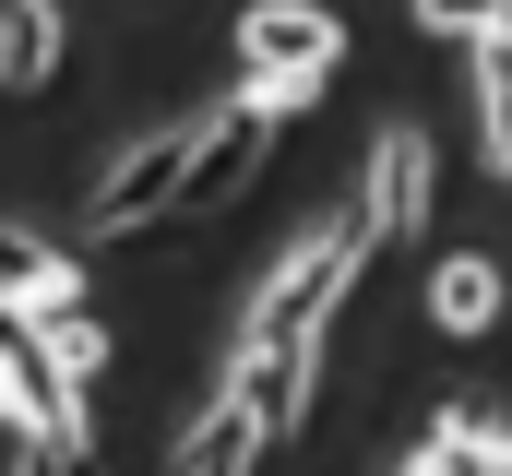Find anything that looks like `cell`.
Here are the masks:
<instances>
[{"mask_svg": "<svg viewBox=\"0 0 512 476\" xmlns=\"http://www.w3.org/2000/svg\"><path fill=\"white\" fill-rule=\"evenodd\" d=\"M203 131H215V108H179V119H155L143 143H120L96 167V191H84V238H131V227H155V215H179V191L203 167Z\"/></svg>", "mask_w": 512, "mask_h": 476, "instance_id": "obj_2", "label": "cell"}, {"mask_svg": "<svg viewBox=\"0 0 512 476\" xmlns=\"http://www.w3.org/2000/svg\"><path fill=\"white\" fill-rule=\"evenodd\" d=\"M60 72V0H0V84H48Z\"/></svg>", "mask_w": 512, "mask_h": 476, "instance_id": "obj_8", "label": "cell"}, {"mask_svg": "<svg viewBox=\"0 0 512 476\" xmlns=\"http://www.w3.org/2000/svg\"><path fill=\"white\" fill-rule=\"evenodd\" d=\"M227 381L251 393L262 417H274V441L310 417V381H322V346H262V357H227Z\"/></svg>", "mask_w": 512, "mask_h": 476, "instance_id": "obj_6", "label": "cell"}, {"mask_svg": "<svg viewBox=\"0 0 512 476\" xmlns=\"http://www.w3.org/2000/svg\"><path fill=\"white\" fill-rule=\"evenodd\" d=\"M0 346H36V310L24 298H0Z\"/></svg>", "mask_w": 512, "mask_h": 476, "instance_id": "obj_13", "label": "cell"}, {"mask_svg": "<svg viewBox=\"0 0 512 476\" xmlns=\"http://www.w3.org/2000/svg\"><path fill=\"white\" fill-rule=\"evenodd\" d=\"M501 310H512L501 262H477V250H453V262L429 274V322H441V334H465V346H477V334H489Z\"/></svg>", "mask_w": 512, "mask_h": 476, "instance_id": "obj_7", "label": "cell"}, {"mask_svg": "<svg viewBox=\"0 0 512 476\" xmlns=\"http://www.w3.org/2000/svg\"><path fill=\"white\" fill-rule=\"evenodd\" d=\"M429 179H441V167H429V131H405V119H393L382 143H370V179H358V203L382 215V238L429 227Z\"/></svg>", "mask_w": 512, "mask_h": 476, "instance_id": "obj_3", "label": "cell"}, {"mask_svg": "<svg viewBox=\"0 0 512 476\" xmlns=\"http://www.w3.org/2000/svg\"><path fill=\"white\" fill-rule=\"evenodd\" d=\"M393 476H429V465H393Z\"/></svg>", "mask_w": 512, "mask_h": 476, "instance_id": "obj_14", "label": "cell"}, {"mask_svg": "<svg viewBox=\"0 0 512 476\" xmlns=\"http://www.w3.org/2000/svg\"><path fill=\"white\" fill-rule=\"evenodd\" d=\"M417 24L453 36V48H477V36H501V24H512V0H417Z\"/></svg>", "mask_w": 512, "mask_h": 476, "instance_id": "obj_12", "label": "cell"}, {"mask_svg": "<svg viewBox=\"0 0 512 476\" xmlns=\"http://www.w3.org/2000/svg\"><path fill=\"white\" fill-rule=\"evenodd\" d=\"M36 346H48V369H60V381H96V369H108V334H96L84 310H60V322H36Z\"/></svg>", "mask_w": 512, "mask_h": 476, "instance_id": "obj_11", "label": "cell"}, {"mask_svg": "<svg viewBox=\"0 0 512 476\" xmlns=\"http://www.w3.org/2000/svg\"><path fill=\"white\" fill-rule=\"evenodd\" d=\"M262 441H274V417H262L251 393L227 381V393L191 417V441H179V465H167V476H251V465H262Z\"/></svg>", "mask_w": 512, "mask_h": 476, "instance_id": "obj_4", "label": "cell"}, {"mask_svg": "<svg viewBox=\"0 0 512 476\" xmlns=\"http://www.w3.org/2000/svg\"><path fill=\"white\" fill-rule=\"evenodd\" d=\"M465 60H477V131H489V167H501V191H512V24L477 36Z\"/></svg>", "mask_w": 512, "mask_h": 476, "instance_id": "obj_10", "label": "cell"}, {"mask_svg": "<svg viewBox=\"0 0 512 476\" xmlns=\"http://www.w3.org/2000/svg\"><path fill=\"white\" fill-rule=\"evenodd\" d=\"M334 60H346V24H334L322 0H251V12H239V96H251L262 119H298L334 84Z\"/></svg>", "mask_w": 512, "mask_h": 476, "instance_id": "obj_1", "label": "cell"}, {"mask_svg": "<svg viewBox=\"0 0 512 476\" xmlns=\"http://www.w3.org/2000/svg\"><path fill=\"white\" fill-rule=\"evenodd\" d=\"M417 465H429V476H512V429H489V417H441V429L417 441Z\"/></svg>", "mask_w": 512, "mask_h": 476, "instance_id": "obj_9", "label": "cell"}, {"mask_svg": "<svg viewBox=\"0 0 512 476\" xmlns=\"http://www.w3.org/2000/svg\"><path fill=\"white\" fill-rule=\"evenodd\" d=\"M0 298H24L36 322H60V310H84V274H72V250H48V238L0 227Z\"/></svg>", "mask_w": 512, "mask_h": 476, "instance_id": "obj_5", "label": "cell"}]
</instances>
